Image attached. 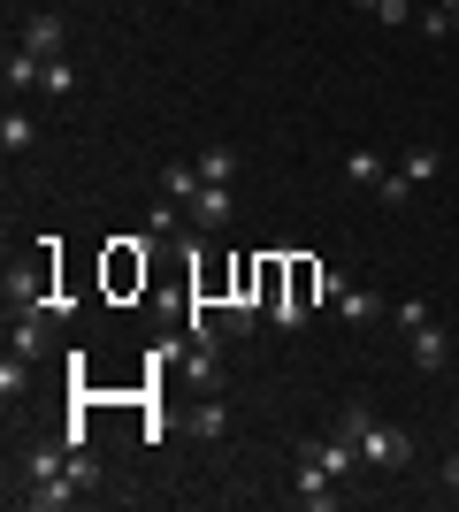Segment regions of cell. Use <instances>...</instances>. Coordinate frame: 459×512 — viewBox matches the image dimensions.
I'll list each match as a JSON object with an SVG mask.
<instances>
[{"label": "cell", "instance_id": "cell-5", "mask_svg": "<svg viewBox=\"0 0 459 512\" xmlns=\"http://www.w3.org/2000/svg\"><path fill=\"white\" fill-rule=\"evenodd\" d=\"M16 39L31 46L39 62H69V23L54 16V8H31V16H23V31H16Z\"/></svg>", "mask_w": 459, "mask_h": 512}, {"label": "cell", "instance_id": "cell-21", "mask_svg": "<svg viewBox=\"0 0 459 512\" xmlns=\"http://www.w3.org/2000/svg\"><path fill=\"white\" fill-rule=\"evenodd\" d=\"M222 337H253V299H230V306H222Z\"/></svg>", "mask_w": 459, "mask_h": 512}, {"label": "cell", "instance_id": "cell-22", "mask_svg": "<svg viewBox=\"0 0 459 512\" xmlns=\"http://www.w3.org/2000/svg\"><path fill=\"white\" fill-rule=\"evenodd\" d=\"M391 321H398V329H406V337H414L421 321H437V314H429V299H398V306H391Z\"/></svg>", "mask_w": 459, "mask_h": 512}, {"label": "cell", "instance_id": "cell-10", "mask_svg": "<svg viewBox=\"0 0 459 512\" xmlns=\"http://www.w3.org/2000/svg\"><path fill=\"white\" fill-rule=\"evenodd\" d=\"M31 146H39V123H31L23 107H8V115H0V153H8V161H23Z\"/></svg>", "mask_w": 459, "mask_h": 512}, {"label": "cell", "instance_id": "cell-8", "mask_svg": "<svg viewBox=\"0 0 459 512\" xmlns=\"http://www.w3.org/2000/svg\"><path fill=\"white\" fill-rule=\"evenodd\" d=\"M46 321L54 314H8V352H23V360L39 367L46 360Z\"/></svg>", "mask_w": 459, "mask_h": 512}, {"label": "cell", "instance_id": "cell-7", "mask_svg": "<svg viewBox=\"0 0 459 512\" xmlns=\"http://www.w3.org/2000/svg\"><path fill=\"white\" fill-rule=\"evenodd\" d=\"M230 214H238L230 184H199V199H192V230H230Z\"/></svg>", "mask_w": 459, "mask_h": 512}, {"label": "cell", "instance_id": "cell-25", "mask_svg": "<svg viewBox=\"0 0 459 512\" xmlns=\"http://www.w3.org/2000/svg\"><path fill=\"white\" fill-rule=\"evenodd\" d=\"M352 8H375V0H352Z\"/></svg>", "mask_w": 459, "mask_h": 512}, {"label": "cell", "instance_id": "cell-20", "mask_svg": "<svg viewBox=\"0 0 459 512\" xmlns=\"http://www.w3.org/2000/svg\"><path fill=\"white\" fill-rule=\"evenodd\" d=\"M46 100H69V92H77V62H46Z\"/></svg>", "mask_w": 459, "mask_h": 512}, {"label": "cell", "instance_id": "cell-1", "mask_svg": "<svg viewBox=\"0 0 459 512\" xmlns=\"http://www.w3.org/2000/svg\"><path fill=\"white\" fill-rule=\"evenodd\" d=\"M16 497L31 512H62V505L85 497V490H77V474H69V444H62V436H46V444L23 451V490Z\"/></svg>", "mask_w": 459, "mask_h": 512}, {"label": "cell", "instance_id": "cell-23", "mask_svg": "<svg viewBox=\"0 0 459 512\" xmlns=\"http://www.w3.org/2000/svg\"><path fill=\"white\" fill-rule=\"evenodd\" d=\"M375 16H383V23H414L421 0H375Z\"/></svg>", "mask_w": 459, "mask_h": 512}, {"label": "cell", "instance_id": "cell-15", "mask_svg": "<svg viewBox=\"0 0 459 512\" xmlns=\"http://www.w3.org/2000/svg\"><path fill=\"white\" fill-rule=\"evenodd\" d=\"M421 31H429V39H452V31H459V0H421Z\"/></svg>", "mask_w": 459, "mask_h": 512}, {"label": "cell", "instance_id": "cell-12", "mask_svg": "<svg viewBox=\"0 0 459 512\" xmlns=\"http://www.w3.org/2000/svg\"><path fill=\"white\" fill-rule=\"evenodd\" d=\"M383 176H391V169H383V153H375V146H352V153H345V184L383 192Z\"/></svg>", "mask_w": 459, "mask_h": 512}, {"label": "cell", "instance_id": "cell-4", "mask_svg": "<svg viewBox=\"0 0 459 512\" xmlns=\"http://www.w3.org/2000/svg\"><path fill=\"white\" fill-rule=\"evenodd\" d=\"M437 169H444V153H437V146H406V161L383 176V192H375V199H383V207H406V199H414Z\"/></svg>", "mask_w": 459, "mask_h": 512}, {"label": "cell", "instance_id": "cell-3", "mask_svg": "<svg viewBox=\"0 0 459 512\" xmlns=\"http://www.w3.org/2000/svg\"><path fill=\"white\" fill-rule=\"evenodd\" d=\"M291 505L299 512H337L345 505V482H337L322 459H291Z\"/></svg>", "mask_w": 459, "mask_h": 512}, {"label": "cell", "instance_id": "cell-19", "mask_svg": "<svg viewBox=\"0 0 459 512\" xmlns=\"http://www.w3.org/2000/svg\"><path fill=\"white\" fill-rule=\"evenodd\" d=\"M199 436H207V444L230 436V406H222V390H215V398H199Z\"/></svg>", "mask_w": 459, "mask_h": 512}, {"label": "cell", "instance_id": "cell-26", "mask_svg": "<svg viewBox=\"0 0 459 512\" xmlns=\"http://www.w3.org/2000/svg\"><path fill=\"white\" fill-rule=\"evenodd\" d=\"M452 421H459V406H452Z\"/></svg>", "mask_w": 459, "mask_h": 512}, {"label": "cell", "instance_id": "cell-14", "mask_svg": "<svg viewBox=\"0 0 459 512\" xmlns=\"http://www.w3.org/2000/svg\"><path fill=\"white\" fill-rule=\"evenodd\" d=\"M238 161H245L238 146H207V153H199V184H230V176H238Z\"/></svg>", "mask_w": 459, "mask_h": 512}, {"label": "cell", "instance_id": "cell-2", "mask_svg": "<svg viewBox=\"0 0 459 512\" xmlns=\"http://www.w3.org/2000/svg\"><path fill=\"white\" fill-rule=\"evenodd\" d=\"M337 428L360 444V459H368V467H414V428L375 421L368 406H345V413H337Z\"/></svg>", "mask_w": 459, "mask_h": 512}, {"label": "cell", "instance_id": "cell-9", "mask_svg": "<svg viewBox=\"0 0 459 512\" xmlns=\"http://www.w3.org/2000/svg\"><path fill=\"white\" fill-rule=\"evenodd\" d=\"M375 314H383V299H375L368 283H345V291H337V321H352V329H375Z\"/></svg>", "mask_w": 459, "mask_h": 512}, {"label": "cell", "instance_id": "cell-6", "mask_svg": "<svg viewBox=\"0 0 459 512\" xmlns=\"http://www.w3.org/2000/svg\"><path fill=\"white\" fill-rule=\"evenodd\" d=\"M0 85H8V100H16V92L46 85V62H39V54H31L23 39H8V54H0Z\"/></svg>", "mask_w": 459, "mask_h": 512}, {"label": "cell", "instance_id": "cell-16", "mask_svg": "<svg viewBox=\"0 0 459 512\" xmlns=\"http://www.w3.org/2000/svg\"><path fill=\"white\" fill-rule=\"evenodd\" d=\"M184 383H192L199 398H215V390L230 383V375H222V360H215V352H192V367H184Z\"/></svg>", "mask_w": 459, "mask_h": 512}, {"label": "cell", "instance_id": "cell-24", "mask_svg": "<svg viewBox=\"0 0 459 512\" xmlns=\"http://www.w3.org/2000/svg\"><path fill=\"white\" fill-rule=\"evenodd\" d=\"M444 490L459 497V451H444Z\"/></svg>", "mask_w": 459, "mask_h": 512}, {"label": "cell", "instance_id": "cell-18", "mask_svg": "<svg viewBox=\"0 0 459 512\" xmlns=\"http://www.w3.org/2000/svg\"><path fill=\"white\" fill-rule=\"evenodd\" d=\"M23 390H31V360H23V352H8V360H0V398L16 406Z\"/></svg>", "mask_w": 459, "mask_h": 512}, {"label": "cell", "instance_id": "cell-17", "mask_svg": "<svg viewBox=\"0 0 459 512\" xmlns=\"http://www.w3.org/2000/svg\"><path fill=\"white\" fill-rule=\"evenodd\" d=\"M306 306H314V299H299V291H284V299H268V321H276L284 337H299V329H306Z\"/></svg>", "mask_w": 459, "mask_h": 512}, {"label": "cell", "instance_id": "cell-11", "mask_svg": "<svg viewBox=\"0 0 459 512\" xmlns=\"http://www.w3.org/2000/svg\"><path fill=\"white\" fill-rule=\"evenodd\" d=\"M406 352H414V367H421V375H437V367H444V352H452V344H444V329H437V321H421L414 337H406Z\"/></svg>", "mask_w": 459, "mask_h": 512}, {"label": "cell", "instance_id": "cell-13", "mask_svg": "<svg viewBox=\"0 0 459 512\" xmlns=\"http://www.w3.org/2000/svg\"><path fill=\"white\" fill-rule=\"evenodd\" d=\"M153 184H161V199H184V207H192V199H199V161H169Z\"/></svg>", "mask_w": 459, "mask_h": 512}]
</instances>
